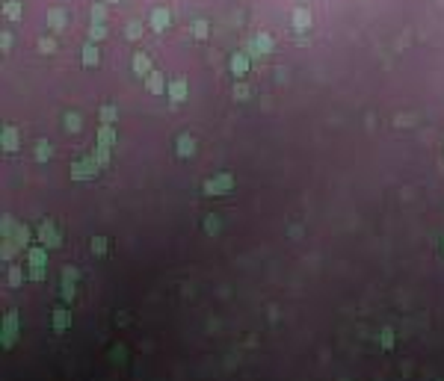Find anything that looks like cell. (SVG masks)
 <instances>
[{"label":"cell","mask_w":444,"mask_h":381,"mask_svg":"<svg viewBox=\"0 0 444 381\" xmlns=\"http://www.w3.org/2000/svg\"><path fill=\"white\" fill-rule=\"evenodd\" d=\"M30 278L33 281H45V266H30Z\"/></svg>","instance_id":"cell-30"},{"label":"cell","mask_w":444,"mask_h":381,"mask_svg":"<svg viewBox=\"0 0 444 381\" xmlns=\"http://www.w3.org/2000/svg\"><path fill=\"white\" fill-rule=\"evenodd\" d=\"M95 163L92 160H86V163H74V172H72V178L74 180H83V178H95Z\"/></svg>","instance_id":"cell-6"},{"label":"cell","mask_w":444,"mask_h":381,"mask_svg":"<svg viewBox=\"0 0 444 381\" xmlns=\"http://www.w3.org/2000/svg\"><path fill=\"white\" fill-rule=\"evenodd\" d=\"M83 65H98V48H92V45L83 48Z\"/></svg>","instance_id":"cell-21"},{"label":"cell","mask_w":444,"mask_h":381,"mask_svg":"<svg viewBox=\"0 0 444 381\" xmlns=\"http://www.w3.org/2000/svg\"><path fill=\"white\" fill-rule=\"evenodd\" d=\"M125 36H128V39H139V36H143V24H139V21H131L128 30H125Z\"/></svg>","instance_id":"cell-24"},{"label":"cell","mask_w":444,"mask_h":381,"mask_svg":"<svg viewBox=\"0 0 444 381\" xmlns=\"http://www.w3.org/2000/svg\"><path fill=\"white\" fill-rule=\"evenodd\" d=\"M6 18H12V21L21 18V3H18V0H9V3H6Z\"/></svg>","instance_id":"cell-23"},{"label":"cell","mask_w":444,"mask_h":381,"mask_svg":"<svg viewBox=\"0 0 444 381\" xmlns=\"http://www.w3.org/2000/svg\"><path fill=\"white\" fill-rule=\"evenodd\" d=\"M36 160H42V163H45V160H50V142H45V139H42V142H36Z\"/></svg>","instance_id":"cell-22"},{"label":"cell","mask_w":444,"mask_h":381,"mask_svg":"<svg viewBox=\"0 0 444 381\" xmlns=\"http://www.w3.org/2000/svg\"><path fill=\"white\" fill-rule=\"evenodd\" d=\"M60 296H62V301H65V304H72V301H74V281H62Z\"/></svg>","instance_id":"cell-19"},{"label":"cell","mask_w":444,"mask_h":381,"mask_svg":"<svg viewBox=\"0 0 444 381\" xmlns=\"http://www.w3.org/2000/svg\"><path fill=\"white\" fill-rule=\"evenodd\" d=\"M234 189V178L231 175H216V178L204 180V195H225Z\"/></svg>","instance_id":"cell-2"},{"label":"cell","mask_w":444,"mask_h":381,"mask_svg":"<svg viewBox=\"0 0 444 381\" xmlns=\"http://www.w3.org/2000/svg\"><path fill=\"white\" fill-rule=\"evenodd\" d=\"M110 3H116V0H110Z\"/></svg>","instance_id":"cell-33"},{"label":"cell","mask_w":444,"mask_h":381,"mask_svg":"<svg viewBox=\"0 0 444 381\" xmlns=\"http://www.w3.org/2000/svg\"><path fill=\"white\" fill-rule=\"evenodd\" d=\"M151 27H154L157 33L166 30L169 27V9H154V12H151Z\"/></svg>","instance_id":"cell-9"},{"label":"cell","mask_w":444,"mask_h":381,"mask_svg":"<svg viewBox=\"0 0 444 381\" xmlns=\"http://www.w3.org/2000/svg\"><path fill=\"white\" fill-rule=\"evenodd\" d=\"M98 142H101V148H110V145L116 142V130H113V124H101V133H98Z\"/></svg>","instance_id":"cell-12"},{"label":"cell","mask_w":444,"mask_h":381,"mask_svg":"<svg viewBox=\"0 0 444 381\" xmlns=\"http://www.w3.org/2000/svg\"><path fill=\"white\" fill-rule=\"evenodd\" d=\"M77 278H80V272L74 266H62V281H74L77 284Z\"/></svg>","instance_id":"cell-27"},{"label":"cell","mask_w":444,"mask_h":381,"mask_svg":"<svg viewBox=\"0 0 444 381\" xmlns=\"http://www.w3.org/2000/svg\"><path fill=\"white\" fill-rule=\"evenodd\" d=\"M27 260H30V266H45V263H48V251H45V245H33V249H27Z\"/></svg>","instance_id":"cell-7"},{"label":"cell","mask_w":444,"mask_h":381,"mask_svg":"<svg viewBox=\"0 0 444 381\" xmlns=\"http://www.w3.org/2000/svg\"><path fill=\"white\" fill-rule=\"evenodd\" d=\"M175 154L178 157H192L196 154V139H192L190 133H178V139H175Z\"/></svg>","instance_id":"cell-5"},{"label":"cell","mask_w":444,"mask_h":381,"mask_svg":"<svg viewBox=\"0 0 444 381\" xmlns=\"http://www.w3.org/2000/svg\"><path fill=\"white\" fill-rule=\"evenodd\" d=\"M50 27H54V33H62V27H65V15H62L60 9H54V12H50Z\"/></svg>","instance_id":"cell-17"},{"label":"cell","mask_w":444,"mask_h":381,"mask_svg":"<svg viewBox=\"0 0 444 381\" xmlns=\"http://www.w3.org/2000/svg\"><path fill=\"white\" fill-rule=\"evenodd\" d=\"M148 92H151V95H160V92H163V77H160V74H154V71L148 74Z\"/></svg>","instance_id":"cell-15"},{"label":"cell","mask_w":444,"mask_h":381,"mask_svg":"<svg viewBox=\"0 0 444 381\" xmlns=\"http://www.w3.org/2000/svg\"><path fill=\"white\" fill-rule=\"evenodd\" d=\"M379 343H382L385 352H391V349H394L397 337H394V328H391V325H385V328H382V334H379Z\"/></svg>","instance_id":"cell-13"},{"label":"cell","mask_w":444,"mask_h":381,"mask_svg":"<svg viewBox=\"0 0 444 381\" xmlns=\"http://www.w3.org/2000/svg\"><path fill=\"white\" fill-rule=\"evenodd\" d=\"M12 239L21 245V249H24L27 239H30V227H27V225H18V227H15V234H12Z\"/></svg>","instance_id":"cell-16"},{"label":"cell","mask_w":444,"mask_h":381,"mask_svg":"<svg viewBox=\"0 0 444 381\" xmlns=\"http://www.w3.org/2000/svg\"><path fill=\"white\" fill-rule=\"evenodd\" d=\"M133 71L139 74V77H148V74H151V62H148V56L136 53V56H133Z\"/></svg>","instance_id":"cell-11"},{"label":"cell","mask_w":444,"mask_h":381,"mask_svg":"<svg viewBox=\"0 0 444 381\" xmlns=\"http://www.w3.org/2000/svg\"><path fill=\"white\" fill-rule=\"evenodd\" d=\"M72 328V310H68V304H60V308H54V331L62 334Z\"/></svg>","instance_id":"cell-4"},{"label":"cell","mask_w":444,"mask_h":381,"mask_svg":"<svg viewBox=\"0 0 444 381\" xmlns=\"http://www.w3.org/2000/svg\"><path fill=\"white\" fill-rule=\"evenodd\" d=\"M169 98H172L175 104H181V101L187 98V80H175V83L169 86Z\"/></svg>","instance_id":"cell-10"},{"label":"cell","mask_w":444,"mask_h":381,"mask_svg":"<svg viewBox=\"0 0 444 381\" xmlns=\"http://www.w3.org/2000/svg\"><path fill=\"white\" fill-rule=\"evenodd\" d=\"M207 33H210L207 21H202V18H199V21H192V36H196V39H204Z\"/></svg>","instance_id":"cell-20"},{"label":"cell","mask_w":444,"mask_h":381,"mask_svg":"<svg viewBox=\"0 0 444 381\" xmlns=\"http://www.w3.org/2000/svg\"><path fill=\"white\" fill-rule=\"evenodd\" d=\"M39 48L42 53H54V39H39Z\"/></svg>","instance_id":"cell-31"},{"label":"cell","mask_w":444,"mask_h":381,"mask_svg":"<svg viewBox=\"0 0 444 381\" xmlns=\"http://www.w3.org/2000/svg\"><path fill=\"white\" fill-rule=\"evenodd\" d=\"M65 124H68L72 133H77L80 130V116H77V112H68V116H65Z\"/></svg>","instance_id":"cell-26"},{"label":"cell","mask_w":444,"mask_h":381,"mask_svg":"<svg viewBox=\"0 0 444 381\" xmlns=\"http://www.w3.org/2000/svg\"><path fill=\"white\" fill-rule=\"evenodd\" d=\"M21 281H24V272H21L18 266H12V269H9V287H21Z\"/></svg>","instance_id":"cell-25"},{"label":"cell","mask_w":444,"mask_h":381,"mask_svg":"<svg viewBox=\"0 0 444 381\" xmlns=\"http://www.w3.org/2000/svg\"><path fill=\"white\" fill-rule=\"evenodd\" d=\"M18 331H21V319H18V313L15 310H9L6 316H3V328H0V346L3 349H12L15 343H18Z\"/></svg>","instance_id":"cell-1"},{"label":"cell","mask_w":444,"mask_h":381,"mask_svg":"<svg viewBox=\"0 0 444 381\" xmlns=\"http://www.w3.org/2000/svg\"><path fill=\"white\" fill-rule=\"evenodd\" d=\"M92 254H98V257L107 254V237H92Z\"/></svg>","instance_id":"cell-18"},{"label":"cell","mask_w":444,"mask_h":381,"mask_svg":"<svg viewBox=\"0 0 444 381\" xmlns=\"http://www.w3.org/2000/svg\"><path fill=\"white\" fill-rule=\"evenodd\" d=\"M39 239H42V245L45 249H60V234H57V227H54V222H42V227H39Z\"/></svg>","instance_id":"cell-3"},{"label":"cell","mask_w":444,"mask_h":381,"mask_svg":"<svg viewBox=\"0 0 444 381\" xmlns=\"http://www.w3.org/2000/svg\"><path fill=\"white\" fill-rule=\"evenodd\" d=\"M441 249H444V245H441Z\"/></svg>","instance_id":"cell-34"},{"label":"cell","mask_w":444,"mask_h":381,"mask_svg":"<svg viewBox=\"0 0 444 381\" xmlns=\"http://www.w3.org/2000/svg\"><path fill=\"white\" fill-rule=\"evenodd\" d=\"M246 95H249V89H246V86H237V89H234V98H237V101H246Z\"/></svg>","instance_id":"cell-32"},{"label":"cell","mask_w":444,"mask_h":381,"mask_svg":"<svg viewBox=\"0 0 444 381\" xmlns=\"http://www.w3.org/2000/svg\"><path fill=\"white\" fill-rule=\"evenodd\" d=\"M204 231H207V234H216V231H219V222H216V216H207V219H204Z\"/></svg>","instance_id":"cell-29"},{"label":"cell","mask_w":444,"mask_h":381,"mask_svg":"<svg viewBox=\"0 0 444 381\" xmlns=\"http://www.w3.org/2000/svg\"><path fill=\"white\" fill-rule=\"evenodd\" d=\"M101 119H104V124H113L116 121V107H101Z\"/></svg>","instance_id":"cell-28"},{"label":"cell","mask_w":444,"mask_h":381,"mask_svg":"<svg viewBox=\"0 0 444 381\" xmlns=\"http://www.w3.org/2000/svg\"><path fill=\"white\" fill-rule=\"evenodd\" d=\"M293 24H296V30H308V27H311V15L305 12V9H296V12H293Z\"/></svg>","instance_id":"cell-14"},{"label":"cell","mask_w":444,"mask_h":381,"mask_svg":"<svg viewBox=\"0 0 444 381\" xmlns=\"http://www.w3.org/2000/svg\"><path fill=\"white\" fill-rule=\"evenodd\" d=\"M15 148H18V133H15V127H3V151L12 154Z\"/></svg>","instance_id":"cell-8"}]
</instances>
